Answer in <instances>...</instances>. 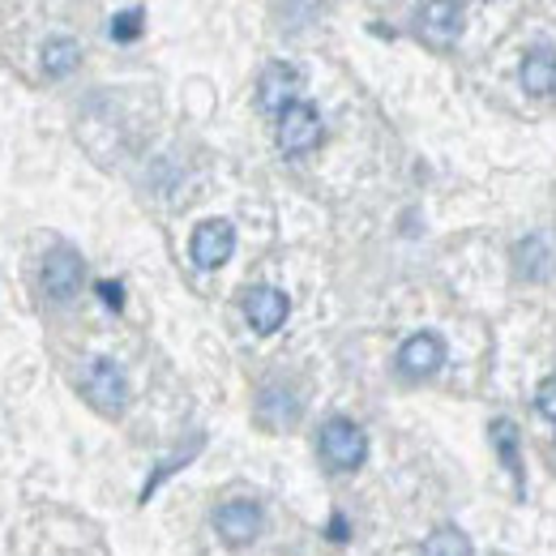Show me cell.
Returning <instances> with one entry per match:
<instances>
[{
  "label": "cell",
  "instance_id": "6da1fadb",
  "mask_svg": "<svg viewBox=\"0 0 556 556\" xmlns=\"http://www.w3.org/2000/svg\"><path fill=\"white\" fill-rule=\"evenodd\" d=\"M364 454H368V441H364V432H359L351 419L334 416L321 424V458H326L330 467L355 471V467L364 463Z\"/></svg>",
  "mask_w": 556,
  "mask_h": 556
},
{
  "label": "cell",
  "instance_id": "7a4b0ae2",
  "mask_svg": "<svg viewBox=\"0 0 556 556\" xmlns=\"http://www.w3.org/2000/svg\"><path fill=\"white\" fill-rule=\"evenodd\" d=\"M467 26V9L463 4H419L416 9V30L424 43L432 48H450Z\"/></svg>",
  "mask_w": 556,
  "mask_h": 556
},
{
  "label": "cell",
  "instance_id": "3957f363",
  "mask_svg": "<svg viewBox=\"0 0 556 556\" xmlns=\"http://www.w3.org/2000/svg\"><path fill=\"white\" fill-rule=\"evenodd\" d=\"M321 141V116L313 103H291L282 116H278V146L287 154H304Z\"/></svg>",
  "mask_w": 556,
  "mask_h": 556
},
{
  "label": "cell",
  "instance_id": "277c9868",
  "mask_svg": "<svg viewBox=\"0 0 556 556\" xmlns=\"http://www.w3.org/2000/svg\"><path fill=\"white\" fill-rule=\"evenodd\" d=\"M231 249H236V227L227 218H206L193 231V244H189V253H193V262L202 270H218L231 257Z\"/></svg>",
  "mask_w": 556,
  "mask_h": 556
},
{
  "label": "cell",
  "instance_id": "5b68a950",
  "mask_svg": "<svg viewBox=\"0 0 556 556\" xmlns=\"http://www.w3.org/2000/svg\"><path fill=\"white\" fill-rule=\"evenodd\" d=\"M86 394H90L103 412H121L125 399H129L125 372H121L112 359H90V368H86Z\"/></svg>",
  "mask_w": 556,
  "mask_h": 556
},
{
  "label": "cell",
  "instance_id": "8992f818",
  "mask_svg": "<svg viewBox=\"0 0 556 556\" xmlns=\"http://www.w3.org/2000/svg\"><path fill=\"white\" fill-rule=\"evenodd\" d=\"M287 295L278 291V287H253L249 295H244V317H249V326L257 330V334H275L278 326L287 321Z\"/></svg>",
  "mask_w": 556,
  "mask_h": 556
},
{
  "label": "cell",
  "instance_id": "52a82bcc",
  "mask_svg": "<svg viewBox=\"0 0 556 556\" xmlns=\"http://www.w3.org/2000/svg\"><path fill=\"white\" fill-rule=\"evenodd\" d=\"M295 90H300V70L295 65H266L262 81H257V103L262 112H287L295 103Z\"/></svg>",
  "mask_w": 556,
  "mask_h": 556
},
{
  "label": "cell",
  "instance_id": "ba28073f",
  "mask_svg": "<svg viewBox=\"0 0 556 556\" xmlns=\"http://www.w3.org/2000/svg\"><path fill=\"white\" fill-rule=\"evenodd\" d=\"M214 527L227 544H249L257 531H262V509L253 501H227L218 514H214Z\"/></svg>",
  "mask_w": 556,
  "mask_h": 556
},
{
  "label": "cell",
  "instance_id": "9c48e42d",
  "mask_svg": "<svg viewBox=\"0 0 556 556\" xmlns=\"http://www.w3.org/2000/svg\"><path fill=\"white\" fill-rule=\"evenodd\" d=\"M43 287H48L56 300L77 295V287H81V257H77L73 249L48 253V262H43Z\"/></svg>",
  "mask_w": 556,
  "mask_h": 556
},
{
  "label": "cell",
  "instance_id": "30bf717a",
  "mask_svg": "<svg viewBox=\"0 0 556 556\" xmlns=\"http://www.w3.org/2000/svg\"><path fill=\"white\" fill-rule=\"evenodd\" d=\"M399 364H403V372H412V377H432V372L445 364V343H441L437 334H416V339L403 343Z\"/></svg>",
  "mask_w": 556,
  "mask_h": 556
},
{
  "label": "cell",
  "instance_id": "8fae6325",
  "mask_svg": "<svg viewBox=\"0 0 556 556\" xmlns=\"http://www.w3.org/2000/svg\"><path fill=\"white\" fill-rule=\"evenodd\" d=\"M522 86H527L531 94H553L556 90V52H548V48L527 52V61H522Z\"/></svg>",
  "mask_w": 556,
  "mask_h": 556
},
{
  "label": "cell",
  "instance_id": "7c38bea8",
  "mask_svg": "<svg viewBox=\"0 0 556 556\" xmlns=\"http://www.w3.org/2000/svg\"><path fill=\"white\" fill-rule=\"evenodd\" d=\"M77 61H81V48L73 43V39H48L43 43V70L52 73V77H65V73L77 70Z\"/></svg>",
  "mask_w": 556,
  "mask_h": 556
},
{
  "label": "cell",
  "instance_id": "4fadbf2b",
  "mask_svg": "<svg viewBox=\"0 0 556 556\" xmlns=\"http://www.w3.org/2000/svg\"><path fill=\"white\" fill-rule=\"evenodd\" d=\"M424 556H471V540H467L458 527H441V531L428 535Z\"/></svg>",
  "mask_w": 556,
  "mask_h": 556
},
{
  "label": "cell",
  "instance_id": "5bb4252c",
  "mask_svg": "<svg viewBox=\"0 0 556 556\" xmlns=\"http://www.w3.org/2000/svg\"><path fill=\"white\" fill-rule=\"evenodd\" d=\"M492 441H496V450L505 454L509 476L522 484V463H518V428H514L509 419H496V424H492Z\"/></svg>",
  "mask_w": 556,
  "mask_h": 556
},
{
  "label": "cell",
  "instance_id": "9a60e30c",
  "mask_svg": "<svg viewBox=\"0 0 556 556\" xmlns=\"http://www.w3.org/2000/svg\"><path fill=\"white\" fill-rule=\"evenodd\" d=\"M138 35H141V9H125V13L112 17V39L129 43V39H138Z\"/></svg>",
  "mask_w": 556,
  "mask_h": 556
},
{
  "label": "cell",
  "instance_id": "2e32d148",
  "mask_svg": "<svg viewBox=\"0 0 556 556\" xmlns=\"http://www.w3.org/2000/svg\"><path fill=\"white\" fill-rule=\"evenodd\" d=\"M535 407H540V416H548L556 424V377H548V381L535 390Z\"/></svg>",
  "mask_w": 556,
  "mask_h": 556
},
{
  "label": "cell",
  "instance_id": "e0dca14e",
  "mask_svg": "<svg viewBox=\"0 0 556 556\" xmlns=\"http://www.w3.org/2000/svg\"><path fill=\"white\" fill-rule=\"evenodd\" d=\"M99 295H103V304H108V308H121V304H125L121 282H108V278H103V282H99Z\"/></svg>",
  "mask_w": 556,
  "mask_h": 556
}]
</instances>
